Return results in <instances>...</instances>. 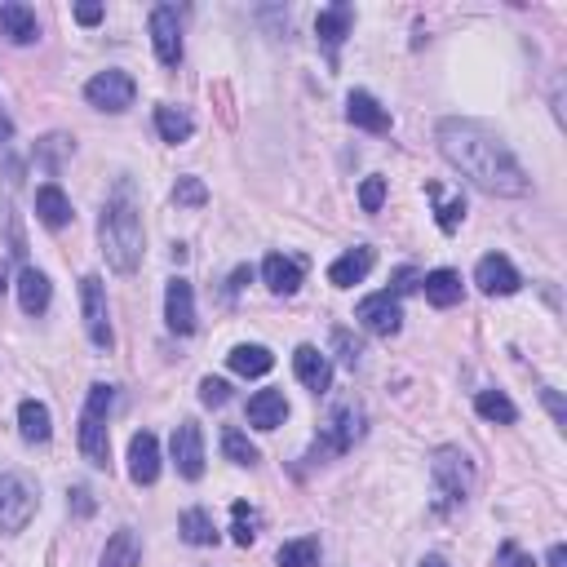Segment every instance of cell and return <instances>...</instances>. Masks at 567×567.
Returning a JSON list of instances; mask_svg holds the SVG:
<instances>
[{
  "instance_id": "1",
  "label": "cell",
  "mask_w": 567,
  "mask_h": 567,
  "mask_svg": "<svg viewBox=\"0 0 567 567\" xmlns=\"http://www.w3.org/2000/svg\"><path fill=\"white\" fill-rule=\"evenodd\" d=\"M439 151L452 169H461L479 191L488 195H528V169L514 160V151L505 147L492 129H483L479 120H443L435 129Z\"/></svg>"
},
{
  "instance_id": "2",
  "label": "cell",
  "mask_w": 567,
  "mask_h": 567,
  "mask_svg": "<svg viewBox=\"0 0 567 567\" xmlns=\"http://www.w3.org/2000/svg\"><path fill=\"white\" fill-rule=\"evenodd\" d=\"M98 240H102V253H107L111 271L120 275H133L142 266V213H138V200H133V182H116L111 191L107 209H102V222H98Z\"/></svg>"
},
{
  "instance_id": "3",
  "label": "cell",
  "mask_w": 567,
  "mask_h": 567,
  "mask_svg": "<svg viewBox=\"0 0 567 567\" xmlns=\"http://www.w3.org/2000/svg\"><path fill=\"white\" fill-rule=\"evenodd\" d=\"M359 435H364V408H359L355 399H342V404L324 417V426H319L311 461L319 466V461H328V457H342V452H350L359 443Z\"/></svg>"
},
{
  "instance_id": "4",
  "label": "cell",
  "mask_w": 567,
  "mask_h": 567,
  "mask_svg": "<svg viewBox=\"0 0 567 567\" xmlns=\"http://www.w3.org/2000/svg\"><path fill=\"white\" fill-rule=\"evenodd\" d=\"M430 474H435L439 510H448V505H461V501L470 497L474 470H470V457H466L461 448H439L435 461H430Z\"/></svg>"
},
{
  "instance_id": "5",
  "label": "cell",
  "mask_w": 567,
  "mask_h": 567,
  "mask_svg": "<svg viewBox=\"0 0 567 567\" xmlns=\"http://www.w3.org/2000/svg\"><path fill=\"white\" fill-rule=\"evenodd\" d=\"M36 519V488L14 470H0V532H23Z\"/></svg>"
},
{
  "instance_id": "6",
  "label": "cell",
  "mask_w": 567,
  "mask_h": 567,
  "mask_svg": "<svg viewBox=\"0 0 567 567\" xmlns=\"http://www.w3.org/2000/svg\"><path fill=\"white\" fill-rule=\"evenodd\" d=\"M85 98H89V107L120 116V111L133 107V98H138V85H133L129 71H98V76L85 85Z\"/></svg>"
},
{
  "instance_id": "7",
  "label": "cell",
  "mask_w": 567,
  "mask_h": 567,
  "mask_svg": "<svg viewBox=\"0 0 567 567\" xmlns=\"http://www.w3.org/2000/svg\"><path fill=\"white\" fill-rule=\"evenodd\" d=\"M80 311H85V333L98 350L116 346V333H111V319H107V288H102L98 275H85L80 280Z\"/></svg>"
},
{
  "instance_id": "8",
  "label": "cell",
  "mask_w": 567,
  "mask_h": 567,
  "mask_svg": "<svg viewBox=\"0 0 567 567\" xmlns=\"http://www.w3.org/2000/svg\"><path fill=\"white\" fill-rule=\"evenodd\" d=\"M355 319L368 328V333H377V337H395L399 328H404V311H399V297L390 293H373V297H364V302L355 306Z\"/></svg>"
},
{
  "instance_id": "9",
  "label": "cell",
  "mask_w": 567,
  "mask_h": 567,
  "mask_svg": "<svg viewBox=\"0 0 567 567\" xmlns=\"http://www.w3.org/2000/svg\"><path fill=\"white\" fill-rule=\"evenodd\" d=\"M151 45H156V58L164 67L182 63V23L173 5H156L151 9Z\"/></svg>"
},
{
  "instance_id": "10",
  "label": "cell",
  "mask_w": 567,
  "mask_h": 567,
  "mask_svg": "<svg viewBox=\"0 0 567 567\" xmlns=\"http://www.w3.org/2000/svg\"><path fill=\"white\" fill-rule=\"evenodd\" d=\"M173 466H178L182 479H200L204 474V435H200V426L187 417V421H178V430H173Z\"/></svg>"
},
{
  "instance_id": "11",
  "label": "cell",
  "mask_w": 567,
  "mask_h": 567,
  "mask_svg": "<svg viewBox=\"0 0 567 567\" xmlns=\"http://www.w3.org/2000/svg\"><path fill=\"white\" fill-rule=\"evenodd\" d=\"M474 284L483 288L488 297H510V293H519V271H514V262L505 253H488L479 266H474Z\"/></svg>"
},
{
  "instance_id": "12",
  "label": "cell",
  "mask_w": 567,
  "mask_h": 567,
  "mask_svg": "<svg viewBox=\"0 0 567 567\" xmlns=\"http://www.w3.org/2000/svg\"><path fill=\"white\" fill-rule=\"evenodd\" d=\"M129 479L138 483V488H151V483L160 479V443L151 430H138V435L129 439Z\"/></svg>"
},
{
  "instance_id": "13",
  "label": "cell",
  "mask_w": 567,
  "mask_h": 567,
  "mask_svg": "<svg viewBox=\"0 0 567 567\" xmlns=\"http://www.w3.org/2000/svg\"><path fill=\"white\" fill-rule=\"evenodd\" d=\"M164 319L178 337L195 333V293L187 280H169V288H164Z\"/></svg>"
},
{
  "instance_id": "14",
  "label": "cell",
  "mask_w": 567,
  "mask_h": 567,
  "mask_svg": "<svg viewBox=\"0 0 567 567\" xmlns=\"http://www.w3.org/2000/svg\"><path fill=\"white\" fill-rule=\"evenodd\" d=\"M350 27H355V5H346V0L319 9V18H315V36L324 40V49L333 58H337V49H342V40L350 36Z\"/></svg>"
},
{
  "instance_id": "15",
  "label": "cell",
  "mask_w": 567,
  "mask_h": 567,
  "mask_svg": "<svg viewBox=\"0 0 567 567\" xmlns=\"http://www.w3.org/2000/svg\"><path fill=\"white\" fill-rule=\"evenodd\" d=\"M0 36H9L14 45H36L40 40L36 9L23 5V0H5V5H0Z\"/></svg>"
},
{
  "instance_id": "16",
  "label": "cell",
  "mask_w": 567,
  "mask_h": 567,
  "mask_svg": "<svg viewBox=\"0 0 567 567\" xmlns=\"http://www.w3.org/2000/svg\"><path fill=\"white\" fill-rule=\"evenodd\" d=\"M346 120L355 129H368V133H390V125H395V120H390V111L381 107V102L368 94V89H355V94L346 98Z\"/></svg>"
},
{
  "instance_id": "17",
  "label": "cell",
  "mask_w": 567,
  "mask_h": 567,
  "mask_svg": "<svg viewBox=\"0 0 567 567\" xmlns=\"http://www.w3.org/2000/svg\"><path fill=\"white\" fill-rule=\"evenodd\" d=\"M293 373L302 381L306 390H315V395H324L328 381H333V364H328V355L319 346H297L293 355Z\"/></svg>"
},
{
  "instance_id": "18",
  "label": "cell",
  "mask_w": 567,
  "mask_h": 567,
  "mask_svg": "<svg viewBox=\"0 0 567 567\" xmlns=\"http://www.w3.org/2000/svg\"><path fill=\"white\" fill-rule=\"evenodd\" d=\"M373 262H377V253L368 249V244H359V249H346L333 266H328V284H333V288H355L368 271H373Z\"/></svg>"
},
{
  "instance_id": "19",
  "label": "cell",
  "mask_w": 567,
  "mask_h": 567,
  "mask_svg": "<svg viewBox=\"0 0 567 567\" xmlns=\"http://www.w3.org/2000/svg\"><path fill=\"white\" fill-rule=\"evenodd\" d=\"M302 271H306V266L297 262V257H284V253H271L262 262V280H266V288H271L275 297H293L297 284H302Z\"/></svg>"
},
{
  "instance_id": "20",
  "label": "cell",
  "mask_w": 567,
  "mask_h": 567,
  "mask_svg": "<svg viewBox=\"0 0 567 567\" xmlns=\"http://www.w3.org/2000/svg\"><path fill=\"white\" fill-rule=\"evenodd\" d=\"M244 412H249L253 430H280L288 417V399H284V390H257Z\"/></svg>"
},
{
  "instance_id": "21",
  "label": "cell",
  "mask_w": 567,
  "mask_h": 567,
  "mask_svg": "<svg viewBox=\"0 0 567 567\" xmlns=\"http://www.w3.org/2000/svg\"><path fill=\"white\" fill-rule=\"evenodd\" d=\"M80 452L94 470H107L111 466V439H107V421L98 417H80Z\"/></svg>"
},
{
  "instance_id": "22",
  "label": "cell",
  "mask_w": 567,
  "mask_h": 567,
  "mask_svg": "<svg viewBox=\"0 0 567 567\" xmlns=\"http://www.w3.org/2000/svg\"><path fill=\"white\" fill-rule=\"evenodd\" d=\"M36 218L49 226V231H63V226L76 218L71 213V200L63 195V187H54V182H45V187L36 191Z\"/></svg>"
},
{
  "instance_id": "23",
  "label": "cell",
  "mask_w": 567,
  "mask_h": 567,
  "mask_svg": "<svg viewBox=\"0 0 567 567\" xmlns=\"http://www.w3.org/2000/svg\"><path fill=\"white\" fill-rule=\"evenodd\" d=\"M102 567H138L142 563V536L133 528H120L111 536L107 545H102Z\"/></svg>"
},
{
  "instance_id": "24",
  "label": "cell",
  "mask_w": 567,
  "mask_h": 567,
  "mask_svg": "<svg viewBox=\"0 0 567 567\" xmlns=\"http://www.w3.org/2000/svg\"><path fill=\"white\" fill-rule=\"evenodd\" d=\"M421 293H426L430 306L448 311V306L461 302V275L457 271H430V275H421Z\"/></svg>"
},
{
  "instance_id": "25",
  "label": "cell",
  "mask_w": 567,
  "mask_h": 567,
  "mask_svg": "<svg viewBox=\"0 0 567 567\" xmlns=\"http://www.w3.org/2000/svg\"><path fill=\"white\" fill-rule=\"evenodd\" d=\"M18 302H23L27 315H45L49 311V275L36 271V266H23V275H18Z\"/></svg>"
},
{
  "instance_id": "26",
  "label": "cell",
  "mask_w": 567,
  "mask_h": 567,
  "mask_svg": "<svg viewBox=\"0 0 567 567\" xmlns=\"http://www.w3.org/2000/svg\"><path fill=\"white\" fill-rule=\"evenodd\" d=\"M226 364H231V373H240V377H266L275 368V355L266 346H235L231 355H226Z\"/></svg>"
},
{
  "instance_id": "27",
  "label": "cell",
  "mask_w": 567,
  "mask_h": 567,
  "mask_svg": "<svg viewBox=\"0 0 567 567\" xmlns=\"http://www.w3.org/2000/svg\"><path fill=\"white\" fill-rule=\"evenodd\" d=\"M18 435L27 443H45L54 435V426H49V408L40 404V399H23V408H18Z\"/></svg>"
},
{
  "instance_id": "28",
  "label": "cell",
  "mask_w": 567,
  "mask_h": 567,
  "mask_svg": "<svg viewBox=\"0 0 567 567\" xmlns=\"http://www.w3.org/2000/svg\"><path fill=\"white\" fill-rule=\"evenodd\" d=\"M156 129L164 142L178 147V142H187L195 133V120H191V111H182V107H156Z\"/></svg>"
},
{
  "instance_id": "29",
  "label": "cell",
  "mask_w": 567,
  "mask_h": 567,
  "mask_svg": "<svg viewBox=\"0 0 567 567\" xmlns=\"http://www.w3.org/2000/svg\"><path fill=\"white\" fill-rule=\"evenodd\" d=\"M474 408H479V417L497 421V426H514V421H519V408H514L510 395H501V390H479V395H474Z\"/></svg>"
},
{
  "instance_id": "30",
  "label": "cell",
  "mask_w": 567,
  "mask_h": 567,
  "mask_svg": "<svg viewBox=\"0 0 567 567\" xmlns=\"http://www.w3.org/2000/svg\"><path fill=\"white\" fill-rule=\"evenodd\" d=\"M178 532L187 545H213L218 541V528H213V514L209 510H187L178 519Z\"/></svg>"
},
{
  "instance_id": "31",
  "label": "cell",
  "mask_w": 567,
  "mask_h": 567,
  "mask_svg": "<svg viewBox=\"0 0 567 567\" xmlns=\"http://www.w3.org/2000/svg\"><path fill=\"white\" fill-rule=\"evenodd\" d=\"M275 559H280V567H319V541H315V536H302V541H284Z\"/></svg>"
},
{
  "instance_id": "32",
  "label": "cell",
  "mask_w": 567,
  "mask_h": 567,
  "mask_svg": "<svg viewBox=\"0 0 567 567\" xmlns=\"http://www.w3.org/2000/svg\"><path fill=\"white\" fill-rule=\"evenodd\" d=\"M231 519H235V528H231L235 545H253L257 541V528H262V514H257L249 501H235L231 505Z\"/></svg>"
},
{
  "instance_id": "33",
  "label": "cell",
  "mask_w": 567,
  "mask_h": 567,
  "mask_svg": "<svg viewBox=\"0 0 567 567\" xmlns=\"http://www.w3.org/2000/svg\"><path fill=\"white\" fill-rule=\"evenodd\" d=\"M426 195H430V200H435L439 204V231H457V226H461V218H466V200H461V195H452V200H443V191L435 187V182H430V187H426Z\"/></svg>"
},
{
  "instance_id": "34",
  "label": "cell",
  "mask_w": 567,
  "mask_h": 567,
  "mask_svg": "<svg viewBox=\"0 0 567 567\" xmlns=\"http://www.w3.org/2000/svg\"><path fill=\"white\" fill-rule=\"evenodd\" d=\"M222 452L226 457L235 461V466H257V448L249 443V435H244V430H222Z\"/></svg>"
},
{
  "instance_id": "35",
  "label": "cell",
  "mask_w": 567,
  "mask_h": 567,
  "mask_svg": "<svg viewBox=\"0 0 567 567\" xmlns=\"http://www.w3.org/2000/svg\"><path fill=\"white\" fill-rule=\"evenodd\" d=\"M173 204H182V209H204V204H209V187H204L200 178H178Z\"/></svg>"
},
{
  "instance_id": "36",
  "label": "cell",
  "mask_w": 567,
  "mask_h": 567,
  "mask_svg": "<svg viewBox=\"0 0 567 567\" xmlns=\"http://www.w3.org/2000/svg\"><path fill=\"white\" fill-rule=\"evenodd\" d=\"M111 408H116V386H89V399H85V417H98V421H107L111 417Z\"/></svg>"
},
{
  "instance_id": "37",
  "label": "cell",
  "mask_w": 567,
  "mask_h": 567,
  "mask_svg": "<svg viewBox=\"0 0 567 567\" xmlns=\"http://www.w3.org/2000/svg\"><path fill=\"white\" fill-rule=\"evenodd\" d=\"M226 399H231V386H226L222 377H204L200 381V404L204 408H222Z\"/></svg>"
},
{
  "instance_id": "38",
  "label": "cell",
  "mask_w": 567,
  "mask_h": 567,
  "mask_svg": "<svg viewBox=\"0 0 567 567\" xmlns=\"http://www.w3.org/2000/svg\"><path fill=\"white\" fill-rule=\"evenodd\" d=\"M381 204H386V178H368L364 187H359V209H364V213H377Z\"/></svg>"
},
{
  "instance_id": "39",
  "label": "cell",
  "mask_w": 567,
  "mask_h": 567,
  "mask_svg": "<svg viewBox=\"0 0 567 567\" xmlns=\"http://www.w3.org/2000/svg\"><path fill=\"white\" fill-rule=\"evenodd\" d=\"M71 156V138H63V133H54V138L40 142V160H45V169H58V160Z\"/></svg>"
},
{
  "instance_id": "40",
  "label": "cell",
  "mask_w": 567,
  "mask_h": 567,
  "mask_svg": "<svg viewBox=\"0 0 567 567\" xmlns=\"http://www.w3.org/2000/svg\"><path fill=\"white\" fill-rule=\"evenodd\" d=\"M333 346L342 350V364H346V368H359V359H364V346H359L355 337L346 333V328H333Z\"/></svg>"
},
{
  "instance_id": "41",
  "label": "cell",
  "mask_w": 567,
  "mask_h": 567,
  "mask_svg": "<svg viewBox=\"0 0 567 567\" xmlns=\"http://www.w3.org/2000/svg\"><path fill=\"white\" fill-rule=\"evenodd\" d=\"M497 567H536V563H532L528 554H523V550H519V545H514V541H505L501 550H497Z\"/></svg>"
},
{
  "instance_id": "42",
  "label": "cell",
  "mask_w": 567,
  "mask_h": 567,
  "mask_svg": "<svg viewBox=\"0 0 567 567\" xmlns=\"http://www.w3.org/2000/svg\"><path fill=\"white\" fill-rule=\"evenodd\" d=\"M541 399H545V408H550V417H554V426H567V408H563V399H559V390H541Z\"/></svg>"
},
{
  "instance_id": "43",
  "label": "cell",
  "mask_w": 567,
  "mask_h": 567,
  "mask_svg": "<svg viewBox=\"0 0 567 567\" xmlns=\"http://www.w3.org/2000/svg\"><path fill=\"white\" fill-rule=\"evenodd\" d=\"M412 288H421V275L412 271V266H404V271H395V297H399V293H412Z\"/></svg>"
},
{
  "instance_id": "44",
  "label": "cell",
  "mask_w": 567,
  "mask_h": 567,
  "mask_svg": "<svg viewBox=\"0 0 567 567\" xmlns=\"http://www.w3.org/2000/svg\"><path fill=\"white\" fill-rule=\"evenodd\" d=\"M76 23L80 27H98L102 23V5H76Z\"/></svg>"
},
{
  "instance_id": "45",
  "label": "cell",
  "mask_w": 567,
  "mask_h": 567,
  "mask_svg": "<svg viewBox=\"0 0 567 567\" xmlns=\"http://www.w3.org/2000/svg\"><path fill=\"white\" fill-rule=\"evenodd\" d=\"M71 505H76V514H94V497H89V488H71Z\"/></svg>"
},
{
  "instance_id": "46",
  "label": "cell",
  "mask_w": 567,
  "mask_h": 567,
  "mask_svg": "<svg viewBox=\"0 0 567 567\" xmlns=\"http://www.w3.org/2000/svg\"><path fill=\"white\" fill-rule=\"evenodd\" d=\"M244 280H253V271H249V266H240V271L231 275V284H226V293L235 297V293H240V288H244Z\"/></svg>"
},
{
  "instance_id": "47",
  "label": "cell",
  "mask_w": 567,
  "mask_h": 567,
  "mask_svg": "<svg viewBox=\"0 0 567 567\" xmlns=\"http://www.w3.org/2000/svg\"><path fill=\"white\" fill-rule=\"evenodd\" d=\"M550 567H567V550H563V545H550Z\"/></svg>"
},
{
  "instance_id": "48",
  "label": "cell",
  "mask_w": 567,
  "mask_h": 567,
  "mask_svg": "<svg viewBox=\"0 0 567 567\" xmlns=\"http://www.w3.org/2000/svg\"><path fill=\"white\" fill-rule=\"evenodd\" d=\"M421 567H448V563H443L439 554H426V559H421Z\"/></svg>"
},
{
  "instance_id": "49",
  "label": "cell",
  "mask_w": 567,
  "mask_h": 567,
  "mask_svg": "<svg viewBox=\"0 0 567 567\" xmlns=\"http://www.w3.org/2000/svg\"><path fill=\"white\" fill-rule=\"evenodd\" d=\"M9 133H14V125H9V120L0 116V138H9Z\"/></svg>"
},
{
  "instance_id": "50",
  "label": "cell",
  "mask_w": 567,
  "mask_h": 567,
  "mask_svg": "<svg viewBox=\"0 0 567 567\" xmlns=\"http://www.w3.org/2000/svg\"><path fill=\"white\" fill-rule=\"evenodd\" d=\"M5 288H9V275H5V266H0V297H5Z\"/></svg>"
}]
</instances>
